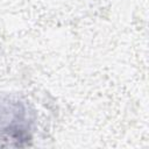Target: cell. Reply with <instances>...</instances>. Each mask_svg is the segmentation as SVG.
Returning a JSON list of instances; mask_svg holds the SVG:
<instances>
[{
	"instance_id": "obj_1",
	"label": "cell",
	"mask_w": 149,
	"mask_h": 149,
	"mask_svg": "<svg viewBox=\"0 0 149 149\" xmlns=\"http://www.w3.org/2000/svg\"><path fill=\"white\" fill-rule=\"evenodd\" d=\"M35 111L15 94L0 95V141L9 147L30 143L35 126Z\"/></svg>"
}]
</instances>
